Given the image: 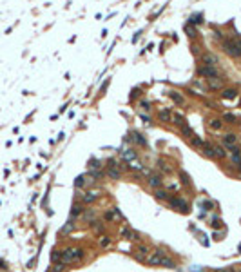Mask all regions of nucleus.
<instances>
[{"label":"nucleus","mask_w":241,"mask_h":272,"mask_svg":"<svg viewBox=\"0 0 241 272\" xmlns=\"http://www.w3.org/2000/svg\"><path fill=\"white\" fill-rule=\"evenodd\" d=\"M179 178H181L179 181H181L183 185H190V180H189V176H187L185 172H179Z\"/></svg>","instance_id":"nucleus-41"},{"label":"nucleus","mask_w":241,"mask_h":272,"mask_svg":"<svg viewBox=\"0 0 241 272\" xmlns=\"http://www.w3.org/2000/svg\"><path fill=\"white\" fill-rule=\"evenodd\" d=\"M210 225H212V227H220V225H221V221L218 220V218H214V221H212Z\"/></svg>","instance_id":"nucleus-45"},{"label":"nucleus","mask_w":241,"mask_h":272,"mask_svg":"<svg viewBox=\"0 0 241 272\" xmlns=\"http://www.w3.org/2000/svg\"><path fill=\"white\" fill-rule=\"evenodd\" d=\"M91 227H93V230H95V232H98V234H100V232H102V230H104V225H102V223H100V221H91Z\"/></svg>","instance_id":"nucleus-36"},{"label":"nucleus","mask_w":241,"mask_h":272,"mask_svg":"<svg viewBox=\"0 0 241 272\" xmlns=\"http://www.w3.org/2000/svg\"><path fill=\"white\" fill-rule=\"evenodd\" d=\"M120 152H122V158L125 160V163L136 160V151H132V149H125V151H120Z\"/></svg>","instance_id":"nucleus-16"},{"label":"nucleus","mask_w":241,"mask_h":272,"mask_svg":"<svg viewBox=\"0 0 241 272\" xmlns=\"http://www.w3.org/2000/svg\"><path fill=\"white\" fill-rule=\"evenodd\" d=\"M98 196H100V192H98V190H89V192H85L84 196H82V201L89 205V203H95L96 199H98Z\"/></svg>","instance_id":"nucleus-11"},{"label":"nucleus","mask_w":241,"mask_h":272,"mask_svg":"<svg viewBox=\"0 0 241 272\" xmlns=\"http://www.w3.org/2000/svg\"><path fill=\"white\" fill-rule=\"evenodd\" d=\"M132 136H134V142H136V143H140L141 147L147 145V140L143 138V134H140V133H136V131H134V133H132Z\"/></svg>","instance_id":"nucleus-32"},{"label":"nucleus","mask_w":241,"mask_h":272,"mask_svg":"<svg viewBox=\"0 0 241 272\" xmlns=\"http://www.w3.org/2000/svg\"><path fill=\"white\" fill-rule=\"evenodd\" d=\"M87 176H89V178H93V180H102L105 176V172L102 171V169H91Z\"/></svg>","instance_id":"nucleus-22"},{"label":"nucleus","mask_w":241,"mask_h":272,"mask_svg":"<svg viewBox=\"0 0 241 272\" xmlns=\"http://www.w3.org/2000/svg\"><path fill=\"white\" fill-rule=\"evenodd\" d=\"M203 143H205V142H203L199 136H192V138H190V145L196 147V149H201V147H203Z\"/></svg>","instance_id":"nucleus-31"},{"label":"nucleus","mask_w":241,"mask_h":272,"mask_svg":"<svg viewBox=\"0 0 241 272\" xmlns=\"http://www.w3.org/2000/svg\"><path fill=\"white\" fill-rule=\"evenodd\" d=\"M89 181H93V180H87V176H78V178L74 180V187H76V189H84V187H87Z\"/></svg>","instance_id":"nucleus-21"},{"label":"nucleus","mask_w":241,"mask_h":272,"mask_svg":"<svg viewBox=\"0 0 241 272\" xmlns=\"http://www.w3.org/2000/svg\"><path fill=\"white\" fill-rule=\"evenodd\" d=\"M116 218H118V220H123V216H122V212H120V209H111V210H105V214H104V220H105V221H114Z\"/></svg>","instance_id":"nucleus-10"},{"label":"nucleus","mask_w":241,"mask_h":272,"mask_svg":"<svg viewBox=\"0 0 241 272\" xmlns=\"http://www.w3.org/2000/svg\"><path fill=\"white\" fill-rule=\"evenodd\" d=\"M87 167H89V171H91V169H102V162H100V160H91Z\"/></svg>","instance_id":"nucleus-38"},{"label":"nucleus","mask_w":241,"mask_h":272,"mask_svg":"<svg viewBox=\"0 0 241 272\" xmlns=\"http://www.w3.org/2000/svg\"><path fill=\"white\" fill-rule=\"evenodd\" d=\"M209 87H210V89H221V87H223V82H221L220 76H216V78H209Z\"/></svg>","instance_id":"nucleus-24"},{"label":"nucleus","mask_w":241,"mask_h":272,"mask_svg":"<svg viewBox=\"0 0 241 272\" xmlns=\"http://www.w3.org/2000/svg\"><path fill=\"white\" fill-rule=\"evenodd\" d=\"M111 245H113V240H111L107 234H102V236L98 238V247H100V249H109Z\"/></svg>","instance_id":"nucleus-13"},{"label":"nucleus","mask_w":241,"mask_h":272,"mask_svg":"<svg viewBox=\"0 0 241 272\" xmlns=\"http://www.w3.org/2000/svg\"><path fill=\"white\" fill-rule=\"evenodd\" d=\"M201 18H203L201 15H194V16L190 18V24H201V22H203V20H201Z\"/></svg>","instance_id":"nucleus-43"},{"label":"nucleus","mask_w":241,"mask_h":272,"mask_svg":"<svg viewBox=\"0 0 241 272\" xmlns=\"http://www.w3.org/2000/svg\"><path fill=\"white\" fill-rule=\"evenodd\" d=\"M82 260H84V251L80 247H71V249H63L62 251V261L65 265L82 261Z\"/></svg>","instance_id":"nucleus-2"},{"label":"nucleus","mask_w":241,"mask_h":272,"mask_svg":"<svg viewBox=\"0 0 241 272\" xmlns=\"http://www.w3.org/2000/svg\"><path fill=\"white\" fill-rule=\"evenodd\" d=\"M214 272H234V270H230V269H218V270H214Z\"/></svg>","instance_id":"nucleus-47"},{"label":"nucleus","mask_w":241,"mask_h":272,"mask_svg":"<svg viewBox=\"0 0 241 272\" xmlns=\"http://www.w3.org/2000/svg\"><path fill=\"white\" fill-rule=\"evenodd\" d=\"M158 118H160V122H163V124H169V122H172V113H170L169 109H160V113H158Z\"/></svg>","instance_id":"nucleus-12"},{"label":"nucleus","mask_w":241,"mask_h":272,"mask_svg":"<svg viewBox=\"0 0 241 272\" xmlns=\"http://www.w3.org/2000/svg\"><path fill=\"white\" fill-rule=\"evenodd\" d=\"M201 62H203V65H218V56L214 53L207 51L201 54Z\"/></svg>","instance_id":"nucleus-9"},{"label":"nucleus","mask_w":241,"mask_h":272,"mask_svg":"<svg viewBox=\"0 0 241 272\" xmlns=\"http://www.w3.org/2000/svg\"><path fill=\"white\" fill-rule=\"evenodd\" d=\"M167 201H169V205H170L174 210H179V212H189V205H187V201H185L183 198H179V196H170Z\"/></svg>","instance_id":"nucleus-3"},{"label":"nucleus","mask_w":241,"mask_h":272,"mask_svg":"<svg viewBox=\"0 0 241 272\" xmlns=\"http://www.w3.org/2000/svg\"><path fill=\"white\" fill-rule=\"evenodd\" d=\"M120 234H122L123 240H131V241H138V240H140V234H138L134 229H131V227H123V229L120 230Z\"/></svg>","instance_id":"nucleus-8"},{"label":"nucleus","mask_w":241,"mask_h":272,"mask_svg":"<svg viewBox=\"0 0 241 272\" xmlns=\"http://www.w3.org/2000/svg\"><path fill=\"white\" fill-rule=\"evenodd\" d=\"M238 89H234V87H230V89H223V93H221V96H223V100H234V98H238Z\"/></svg>","instance_id":"nucleus-14"},{"label":"nucleus","mask_w":241,"mask_h":272,"mask_svg":"<svg viewBox=\"0 0 241 272\" xmlns=\"http://www.w3.org/2000/svg\"><path fill=\"white\" fill-rule=\"evenodd\" d=\"M95 216H96L95 210H87V212H84V214H82V218H84L85 221H89V223H91V221H95Z\"/></svg>","instance_id":"nucleus-34"},{"label":"nucleus","mask_w":241,"mask_h":272,"mask_svg":"<svg viewBox=\"0 0 241 272\" xmlns=\"http://www.w3.org/2000/svg\"><path fill=\"white\" fill-rule=\"evenodd\" d=\"M238 169H239V172H241V163H239V165H238Z\"/></svg>","instance_id":"nucleus-48"},{"label":"nucleus","mask_w":241,"mask_h":272,"mask_svg":"<svg viewBox=\"0 0 241 272\" xmlns=\"http://www.w3.org/2000/svg\"><path fill=\"white\" fill-rule=\"evenodd\" d=\"M158 163H160V169H161V171H163V172H169V174H170V172H172V169H170V165H167V163H165V162H163V160H160V162H158Z\"/></svg>","instance_id":"nucleus-39"},{"label":"nucleus","mask_w":241,"mask_h":272,"mask_svg":"<svg viewBox=\"0 0 241 272\" xmlns=\"http://www.w3.org/2000/svg\"><path fill=\"white\" fill-rule=\"evenodd\" d=\"M181 134L187 136V138H192V136H194V133H192V129H190L189 125H183V127H181Z\"/></svg>","instance_id":"nucleus-37"},{"label":"nucleus","mask_w":241,"mask_h":272,"mask_svg":"<svg viewBox=\"0 0 241 272\" xmlns=\"http://www.w3.org/2000/svg\"><path fill=\"white\" fill-rule=\"evenodd\" d=\"M172 122H174V124H176V125H178L179 129H181L183 125H187V120H185L183 116L179 115V113H176V115H172Z\"/></svg>","instance_id":"nucleus-27"},{"label":"nucleus","mask_w":241,"mask_h":272,"mask_svg":"<svg viewBox=\"0 0 241 272\" xmlns=\"http://www.w3.org/2000/svg\"><path fill=\"white\" fill-rule=\"evenodd\" d=\"M149 185L152 189H160L161 187V176L160 174H151L149 176Z\"/></svg>","instance_id":"nucleus-19"},{"label":"nucleus","mask_w":241,"mask_h":272,"mask_svg":"<svg viewBox=\"0 0 241 272\" xmlns=\"http://www.w3.org/2000/svg\"><path fill=\"white\" fill-rule=\"evenodd\" d=\"M140 118H141V120H143L145 124H149V122H151V118H149L147 115H140Z\"/></svg>","instance_id":"nucleus-46"},{"label":"nucleus","mask_w":241,"mask_h":272,"mask_svg":"<svg viewBox=\"0 0 241 272\" xmlns=\"http://www.w3.org/2000/svg\"><path fill=\"white\" fill-rule=\"evenodd\" d=\"M151 252L152 251H151L147 245H138L136 251H134V256H136V260H140V261H147V258H149Z\"/></svg>","instance_id":"nucleus-7"},{"label":"nucleus","mask_w":241,"mask_h":272,"mask_svg":"<svg viewBox=\"0 0 241 272\" xmlns=\"http://www.w3.org/2000/svg\"><path fill=\"white\" fill-rule=\"evenodd\" d=\"M167 94H169V98H170V100H172L174 104H178V105H183V104H185L183 96H181V94H179L178 91H169Z\"/></svg>","instance_id":"nucleus-17"},{"label":"nucleus","mask_w":241,"mask_h":272,"mask_svg":"<svg viewBox=\"0 0 241 272\" xmlns=\"http://www.w3.org/2000/svg\"><path fill=\"white\" fill-rule=\"evenodd\" d=\"M154 198L160 199V201H167V199L170 198V196H169V192H167V190H163V189L160 187V189H156V190H154Z\"/></svg>","instance_id":"nucleus-20"},{"label":"nucleus","mask_w":241,"mask_h":272,"mask_svg":"<svg viewBox=\"0 0 241 272\" xmlns=\"http://www.w3.org/2000/svg\"><path fill=\"white\" fill-rule=\"evenodd\" d=\"M73 229H74L73 221H67V225H63V227H62V230H60V232H62V234H65V232H71V230H73Z\"/></svg>","instance_id":"nucleus-40"},{"label":"nucleus","mask_w":241,"mask_h":272,"mask_svg":"<svg viewBox=\"0 0 241 272\" xmlns=\"http://www.w3.org/2000/svg\"><path fill=\"white\" fill-rule=\"evenodd\" d=\"M198 73L203 74V76H207V78H216V76H220V71H218L216 65H203V67L198 69Z\"/></svg>","instance_id":"nucleus-5"},{"label":"nucleus","mask_w":241,"mask_h":272,"mask_svg":"<svg viewBox=\"0 0 241 272\" xmlns=\"http://www.w3.org/2000/svg\"><path fill=\"white\" fill-rule=\"evenodd\" d=\"M84 207L80 205V203H74L73 205V209H71V218H78V216H82L84 214Z\"/></svg>","instance_id":"nucleus-23"},{"label":"nucleus","mask_w":241,"mask_h":272,"mask_svg":"<svg viewBox=\"0 0 241 272\" xmlns=\"http://www.w3.org/2000/svg\"><path fill=\"white\" fill-rule=\"evenodd\" d=\"M105 174H107L111 180H120L122 178V171H120L118 167H107V172H105Z\"/></svg>","instance_id":"nucleus-18"},{"label":"nucleus","mask_w":241,"mask_h":272,"mask_svg":"<svg viewBox=\"0 0 241 272\" xmlns=\"http://www.w3.org/2000/svg\"><path fill=\"white\" fill-rule=\"evenodd\" d=\"M223 122H227V124H232V125L239 124L238 116H236V115H232V113H225V115H223Z\"/></svg>","instance_id":"nucleus-26"},{"label":"nucleus","mask_w":241,"mask_h":272,"mask_svg":"<svg viewBox=\"0 0 241 272\" xmlns=\"http://www.w3.org/2000/svg\"><path fill=\"white\" fill-rule=\"evenodd\" d=\"M201 151H203V154L207 158H216V152H214V145L209 143V142H205L203 147H201Z\"/></svg>","instance_id":"nucleus-15"},{"label":"nucleus","mask_w":241,"mask_h":272,"mask_svg":"<svg viewBox=\"0 0 241 272\" xmlns=\"http://www.w3.org/2000/svg\"><path fill=\"white\" fill-rule=\"evenodd\" d=\"M107 167H118V169H120V165H118V162H116V160L109 158V160H107Z\"/></svg>","instance_id":"nucleus-44"},{"label":"nucleus","mask_w":241,"mask_h":272,"mask_svg":"<svg viewBox=\"0 0 241 272\" xmlns=\"http://www.w3.org/2000/svg\"><path fill=\"white\" fill-rule=\"evenodd\" d=\"M214 152H216V158H218V160L227 158V149H225L223 145H214Z\"/></svg>","instance_id":"nucleus-25"},{"label":"nucleus","mask_w":241,"mask_h":272,"mask_svg":"<svg viewBox=\"0 0 241 272\" xmlns=\"http://www.w3.org/2000/svg\"><path fill=\"white\" fill-rule=\"evenodd\" d=\"M221 145L225 147V149H229L232 145H238V136L234 134V133H227V134L221 136Z\"/></svg>","instance_id":"nucleus-6"},{"label":"nucleus","mask_w":241,"mask_h":272,"mask_svg":"<svg viewBox=\"0 0 241 272\" xmlns=\"http://www.w3.org/2000/svg\"><path fill=\"white\" fill-rule=\"evenodd\" d=\"M127 167L131 169V171H143V165H141V162H138V160H132V162H129L127 163Z\"/></svg>","instance_id":"nucleus-29"},{"label":"nucleus","mask_w":241,"mask_h":272,"mask_svg":"<svg viewBox=\"0 0 241 272\" xmlns=\"http://www.w3.org/2000/svg\"><path fill=\"white\" fill-rule=\"evenodd\" d=\"M209 125H210V129H214V131H221L223 129V122H221L220 118H212L209 122Z\"/></svg>","instance_id":"nucleus-28"},{"label":"nucleus","mask_w":241,"mask_h":272,"mask_svg":"<svg viewBox=\"0 0 241 272\" xmlns=\"http://www.w3.org/2000/svg\"><path fill=\"white\" fill-rule=\"evenodd\" d=\"M167 258V252L161 251V249H156V251H152L149 254V258H147V263L149 265H163V260Z\"/></svg>","instance_id":"nucleus-4"},{"label":"nucleus","mask_w":241,"mask_h":272,"mask_svg":"<svg viewBox=\"0 0 241 272\" xmlns=\"http://www.w3.org/2000/svg\"><path fill=\"white\" fill-rule=\"evenodd\" d=\"M239 104H241V102H239Z\"/></svg>","instance_id":"nucleus-49"},{"label":"nucleus","mask_w":241,"mask_h":272,"mask_svg":"<svg viewBox=\"0 0 241 272\" xmlns=\"http://www.w3.org/2000/svg\"><path fill=\"white\" fill-rule=\"evenodd\" d=\"M221 47L232 58H239L241 56V40L239 38H223L221 40Z\"/></svg>","instance_id":"nucleus-1"},{"label":"nucleus","mask_w":241,"mask_h":272,"mask_svg":"<svg viewBox=\"0 0 241 272\" xmlns=\"http://www.w3.org/2000/svg\"><path fill=\"white\" fill-rule=\"evenodd\" d=\"M51 261H54V263L62 261V251H53L51 252Z\"/></svg>","instance_id":"nucleus-35"},{"label":"nucleus","mask_w":241,"mask_h":272,"mask_svg":"<svg viewBox=\"0 0 241 272\" xmlns=\"http://www.w3.org/2000/svg\"><path fill=\"white\" fill-rule=\"evenodd\" d=\"M67 265L63 261H58V263H54L53 265V269H49V272H63V269H65Z\"/></svg>","instance_id":"nucleus-33"},{"label":"nucleus","mask_w":241,"mask_h":272,"mask_svg":"<svg viewBox=\"0 0 241 272\" xmlns=\"http://www.w3.org/2000/svg\"><path fill=\"white\" fill-rule=\"evenodd\" d=\"M183 29L187 31V35H189L190 38H194V36L198 35V31H196V27H194V26H192L190 22H189V24H185V26H183Z\"/></svg>","instance_id":"nucleus-30"},{"label":"nucleus","mask_w":241,"mask_h":272,"mask_svg":"<svg viewBox=\"0 0 241 272\" xmlns=\"http://www.w3.org/2000/svg\"><path fill=\"white\" fill-rule=\"evenodd\" d=\"M140 107H141V111H147V113L151 111V104H149V102H145V100H143V102H140Z\"/></svg>","instance_id":"nucleus-42"}]
</instances>
